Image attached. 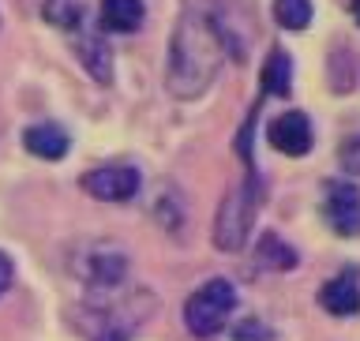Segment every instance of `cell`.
<instances>
[{
  "mask_svg": "<svg viewBox=\"0 0 360 341\" xmlns=\"http://www.w3.org/2000/svg\"><path fill=\"white\" fill-rule=\"evenodd\" d=\"M353 15H356V22H360V0H353Z\"/></svg>",
  "mask_w": 360,
  "mask_h": 341,
  "instance_id": "20",
  "label": "cell"
},
{
  "mask_svg": "<svg viewBox=\"0 0 360 341\" xmlns=\"http://www.w3.org/2000/svg\"><path fill=\"white\" fill-rule=\"evenodd\" d=\"M146 15L143 0H101V30L109 34H131L139 30V22Z\"/></svg>",
  "mask_w": 360,
  "mask_h": 341,
  "instance_id": "12",
  "label": "cell"
},
{
  "mask_svg": "<svg viewBox=\"0 0 360 341\" xmlns=\"http://www.w3.org/2000/svg\"><path fill=\"white\" fill-rule=\"evenodd\" d=\"M236 341H270V330L259 319H244L240 326H236Z\"/></svg>",
  "mask_w": 360,
  "mask_h": 341,
  "instance_id": "18",
  "label": "cell"
},
{
  "mask_svg": "<svg viewBox=\"0 0 360 341\" xmlns=\"http://www.w3.org/2000/svg\"><path fill=\"white\" fill-rule=\"evenodd\" d=\"M109 292L112 289L94 292V297L86 300L83 334L90 341H128L135 334V326L154 311V297H150V292H128L124 300H112Z\"/></svg>",
  "mask_w": 360,
  "mask_h": 341,
  "instance_id": "2",
  "label": "cell"
},
{
  "mask_svg": "<svg viewBox=\"0 0 360 341\" xmlns=\"http://www.w3.org/2000/svg\"><path fill=\"white\" fill-rule=\"evenodd\" d=\"M22 146L41 157V162H60V157L72 150V135H68L60 124L53 120H41V124H30L27 131H22Z\"/></svg>",
  "mask_w": 360,
  "mask_h": 341,
  "instance_id": "11",
  "label": "cell"
},
{
  "mask_svg": "<svg viewBox=\"0 0 360 341\" xmlns=\"http://www.w3.org/2000/svg\"><path fill=\"white\" fill-rule=\"evenodd\" d=\"M259 86H263V94L289 98V90H292V60H289L285 49L270 53V60L263 64V75H259Z\"/></svg>",
  "mask_w": 360,
  "mask_h": 341,
  "instance_id": "14",
  "label": "cell"
},
{
  "mask_svg": "<svg viewBox=\"0 0 360 341\" xmlns=\"http://www.w3.org/2000/svg\"><path fill=\"white\" fill-rule=\"evenodd\" d=\"M338 162H342L345 173L360 176V135H349V139L338 146Z\"/></svg>",
  "mask_w": 360,
  "mask_h": 341,
  "instance_id": "17",
  "label": "cell"
},
{
  "mask_svg": "<svg viewBox=\"0 0 360 341\" xmlns=\"http://www.w3.org/2000/svg\"><path fill=\"white\" fill-rule=\"evenodd\" d=\"M41 15L49 27L56 30H68V34H79L86 27V0H45L41 4Z\"/></svg>",
  "mask_w": 360,
  "mask_h": 341,
  "instance_id": "13",
  "label": "cell"
},
{
  "mask_svg": "<svg viewBox=\"0 0 360 341\" xmlns=\"http://www.w3.org/2000/svg\"><path fill=\"white\" fill-rule=\"evenodd\" d=\"M255 263L281 274V270L297 266V252H292V247L281 240L278 233H263V236H259V247H255Z\"/></svg>",
  "mask_w": 360,
  "mask_h": 341,
  "instance_id": "15",
  "label": "cell"
},
{
  "mask_svg": "<svg viewBox=\"0 0 360 341\" xmlns=\"http://www.w3.org/2000/svg\"><path fill=\"white\" fill-rule=\"evenodd\" d=\"M124 274H128V259L109 247H94L86 252V263L79 266V278L90 285V292H105V289H120Z\"/></svg>",
  "mask_w": 360,
  "mask_h": 341,
  "instance_id": "8",
  "label": "cell"
},
{
  "mask_svg": "<svg viewBox=\"0 0 360 341\" xmlns=\"http://www.w3.org/2000/svg\"><path fill=\"white\" fill-rule=\"evenodd\" d=\"M11 278H15V263L8 259V252H0V297L11 289Z\"/></svg>",
  "mask_w": 360,
  "mask_h": 341,
  "instance_id": "19",
  "label": "cell"
},
{
  "mask_svg": "<svg viewBox=\"0 0 360 341\" xmlns=\"http://www.w3.org/2000/svg\"><path fill=\"white\" fill-rule=\"evenodd\" d=\"M274 19L285 30H308V22H311V0H274Z\"/></svg>",
  "mask_w": 360,
  "mask_h": 341,
  "instance_id": "16",
  "label": "cell"
},
{
  "mask_svg": "<svg viewBox=\"0 0 360 341\" xmlns=\"http://www.w3.org/2000/svg\"><path fill=\"white\" fill-rule=\"evenodd\" d=\"M263 199V184L255 176V165H248V176L240 184L229 188L221 210H218V225H214V244L218 252H240L248 233H252V221H255V207Z\"/></svg>",
  "mask_w": 360,
  "mask_h": 341,
  "instance_id": "3",
  "label": "cell"
},
{
  "mask_svg": "<svg viewBox=\"0 0 360 341\" xmlns=\"http://www.w3.org/2000/svg\"><path fill=\"white\" fill-rule=\"evenodd\" d=\"M72 45H75V53H79L83 72L90 79H98V83H109V79H112V53H109L105 38H101L98 30L83 27L79 34H72Z\"/></svg>",
  "mask_w": 360,
  "mask_h": 341,
  "instance_id": "9",
  "label": "cell"
},
{
  "mask_svg": "<svg viewBox=\"0 0 360 341\" xmlns=\"http://www.w3.org/2000/svg\"><path fill=\"white\" fill-rule=\"evenodd\" d=\"M323 214L338 236L360 233V188L353 180H326L323 184Z\"/></svg>",
  "mask_w": 360,
  "mask_h": 341,
  "instance_id": "5",
  "label": "cell"
},
{
  "mask_svg": "<svg viewBox=\"0 0 360 341\" xmlns=\"http://www.w3.org/2000/svg\"><path fill=\"white\" fill-rule=\"evenodd\" d=\"M139 184H143V176H139V169H131V165H101V169H94V173L83 176L86 195L105 199V202L131 199L135 191H139Z\"/></svg>",
  "mask_w": 360,
  "mask_h": 341,
  "instance_id": "6",
  "label": "cell"
},
{
  "mask_svg": "<svg viewBox=\"0 0 360 341\" xmlns=\"http://www.w3.org/2000/svg\"><path fill=\"white\" fill-rule=\"evenodd\" d=\"M319 304L330 315H356L360 311V278H356V270L353 266H345L338 278H330L326 285L319 289Z\"/></svg>",
  "mask_w": 360,
  "mask_h": 341,
  "instance_id": "10",
  "label": "cell"
},
{
  "mask_svg": "<svg viewBox=\"0 0 360 341\" xmlns=\"http://www.w3.org/2000/svg\"><path fill=\"white\" fill-rule=\"evenodd\" d=\"M266 139L274 150L289 154V157H304L311 150L315 135H311V120L304 117V112H281V117L270 120L266 128Z\"/></svg>",
  "mask_w": 360,
  "mask_h": 341,
  "instance_id": "7",
  "label": "cell"
},
{
  "mask_svg": "<svg viewBox=\"0 0 360 341\" xmlns=\"http://www.w3.org/2000/svg\"><path fill=\"white\" fill-rule=\"evenodd\" d=\"M229 53H236V45L218 11L195 4L184 8V15L173 22V34H169V67H165L169 94L180 101L207 94V86H214Z\"/></svg>",
  "mask_w": 360,
  "mask_h": 341,
  "instance_id": "1",
  "label": "cell"
},
{
  "mask_svg": "<svg viewBox=\"0 0 360 341\" xmlns=\"http://www.w3.org/2000/svg\"><path fill=\"white\" fill-rule=\"evenodd\" d=\"M236 308V289L225 278H214L207 285H199L184 304V323L195 337H214L229 323V315Z\"/></svg>",
  "mask_w": 360,
  "mask_h": 341,
  "instance_id": "4",
  "label": "cell"
}]
</instances>
